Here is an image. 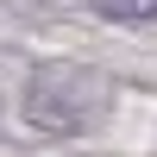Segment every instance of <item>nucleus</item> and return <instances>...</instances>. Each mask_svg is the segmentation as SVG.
Here are the masks:
<instances>
[{
	"mask_svg": "<svg viewBox=\"0 0 157 157\" xmlns=\"http://www.w3.org/2000/svg\"><path fill=\"white\" fill-rule=\"evenodd\" d=\"M19 113L44 138H88L113 113V82L94 75V69H82V63H44V69L25 75Z\"/></svg>",
	"mask_w": 157,
	"mask_h": 157,
	"instance_id": "nucleus-1",
	"label": "nucleus"
},
{
	"mask_svg": "<svg viewBox=\"0 0 157 157\" xmlns=\"http://www.w3.org/2000/svg\"><path fill=\"white\" fill-rule=\"evenodd\" d=\"M101 19H120V25H151L157 19V0H94Z\"/></svg>",
	"mask_w": 157,
	"mask_h": 157,
	"instance_id": "nucleus-2",
	"label": "nucleus"
}]
</instances>
